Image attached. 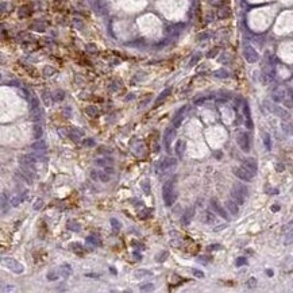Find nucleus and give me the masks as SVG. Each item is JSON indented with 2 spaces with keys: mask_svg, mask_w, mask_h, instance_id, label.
<instances>
[{
  "mask_svg": "<svg viewBox=\"0 0 293 293\" xmlns=\"http://www.w3.org/2000/svg\"><path fill=\"white\" fill-rule=\"evenodd\" d=\"M174 184H176V178H170L169 181H166L163 184L162 197H163V203H165L166 207H172L173 204L176 203L177 196H178Z\"/></svg>",
  "mask_w": 293,
  "mask_h": 293,
  "instance_id": "nucleus-1",
  "label": "nucleus"
},
{
  "mask_svg": "<svg viewBox=\"0 0 293 293\" xmlns=\"http://www.w3.org/2000/svg\"><path fill=\"white\" fill-rule=\"evenodd\" d=\"M236 142H238V145H239V147H240L242 151H244V153L250 151L251 141H250V134H248V132L239 131V132H238V135H236Z\"/></svg>",
  "mask_w": 293,
  "mask_h": 293,
  "instance_id": "nucleus-2",
  "label": "nucleus"
},
{
  "mask_svg": "<svg viewBox=\"0 0 293 293\" xmlns=\"http://www.w3.org/2000/svg\"><path fill=\"white\" fill-rule=\"evenodd\" d=\"M176 165H177V159L176 158L166 157V158H163L162 161L158 163V166H157V172H158L159 174H162L163 172H168L169 169L176 168Z\"/></svg>",
  "mask_w": 293,
  "mask_h": 293,
  "instance_id": "nucleus-3",
  "label": "nucleus"
},
{
  "mask_svg": "<svg viewBox=\"0 0 293 293\" xmlns=\"http://www.w3.org/2000/svg\"><path fill=\"white\" fill-rule=\"evenodd\" d=\"M2 262L4 266H7L10 269V270H12L14 273H23V270H25V268H23V265L20 264V262L12 260V258H2Z\"/></svg>",
  "mask_w": 293,
  "mask_h": 293,
  "instance_id": "nucleus-4",
  "label": "nucleus"
},
{
  "mask_svg": "<svg viewBox=\"0 0 293 293\" xmlns=\"http://www.w3.org/2000/svg\"><path fill=\"white\" fill-rule=\"evenodd\" d=\"M234 174L238 177L239 180L242 181H246V182H251L253 181V177H254V173H251L250 170H247L244 166H240V168H234Z\"/></svg>",
  "mask_w": 293,
  "mask_h": 293,
  "instance_id": "nucleus-5",
  "label": "nucleus"
},
{
  "mask_svg": "<svg viewBox=\"0 0 293 293\" xmlns=\"http://www.w3.org/2000/svg\"><path fill=\"white\" fill-rule=\"evenodd\" d=\"M176 137V127H168L165 130V134H163V145L168 151H170V145H172V141Z\"/></svg>",
  "mask_w": 293,
  "mask_h": 293,
  "instance_id": "nucleus-6",
  "label": "nucleus"
},
{
  "mask_svg": "<svg viewBox=\"0 0 293 293\" xmlns=\"http://www.w3.org/2000/svg\"><path fill=\"white\" fill-rule=\"evenodd\" d=\"M209 205H211V208H212V211H215V212L217 213L219 216H221L223 219H226L228 220L230 219V216H228V213H227V211L223 208V207L219 204V201H217L216 199H212L211 200V203H209Z\"/></svg>",
  "mask_w": 293,
  "mask_h": 293,
  "instance_id": "nucleus-7",
  "label": "nucleus"
},
{
  "mask_svg": "<svg viewBox=\"0 0 293 293\" xmlns=\"http://www.w3.org/2000/svg\"><path fill=\"white\" fill-rule=\"evenodd\" d=\"M231 199H232L234 201L238 204V205H242V204H244L246 195H243L240 190H238L236 188H234V186H232V190H231Z\"/></svg>",
  "mask_w": 293,
  "mask_h": 293,
  "instance_id": "nucleus-8",
  "label": "nucleus"
},
{
  "mask_svg": "<svg viewBox=\"0 0 293 293\" xmlns=\"http://www.w3.org/2000/svg\"><path fill=\"white\" fill-rule=\"evenodd\" d=\"M114 163V158L111 157H100V158L93 159V165L100 166V168H105V166H111Z\"/></svg>",
  "mask_w": 293,
  "mask_h": 293,
  "instance_id": "nucleus-9",
  "label": "nucleus"
},
{
  "mask_svg": "<svg viewBox=\"0 0 293 293\" xmlns=\"http://www.w3.org/2000/svg\"><path fill=\"white\" fill-rule=\"evenodd\" d=\"M243 166L246 168L247 170H250L251 173H257V170H258V165H257V161L253 158H246V159H243Z\"/></svg>",
  "mask_w": 293,
  "mask_h": 293,
  "instance_id": "nucleus-10",
  "label": "nucleus"
},
{
  "mask_svg": "<svg viewBox=\"0 0 293 293\" xmlns=\"http://www.w3.org/2000/svg\"><path fill=\"white\" fill-rule=\"evenodd\" d=\"M226 208L227 211L231 213V215H234V216H236L238 215V212H239V208H238V204L234 201V200H227L226 201Z\"/></svg>",
  "mask_w": 293,
  "mask_h": 293,
  "instance_id": "nucleus-11",
  "label": "nucleus"
},
{
  "mask_svg": "<svg viewBox=\"0 0 293 293\" xmlns=\"http://www.w3.org/2000/svg\"><path fill=\"white\" fill-rule=\"evenodd\" d=\"M244 57H246V60L248 62H255V61L258 60V54L255 53V50L253 47H247V49L244 50Z\"/></svg>",
  "mask_w": 293,
  "mask_h": 293,
  "instance_id": "nucleus-12",
  "label": "nucleus"
},
{
  "mask_svg": "<svg viewBox=\"0 0 293 293\" xmlns=\"http://www.w3.org/2000/svg\"><path fill=\"white\" fill-rule=\"evenodd\" d=\"M201 220H203V223H205V224H212V223H215V215H213V212H211V211H204L201 215Z\"/></svg>",
  "mask_w": 293,
  "mask_h": 293,
  "instance_id": "nucleus-13",
  "label": "nucleus"
},
{
  "mask_svg": "<svg viewBox=\"0 0 293 293\" xmlns=\"http://www.w3.org/2000/svg\"><path fill=\"white\" fill-rule=\"evenodd\" d=\"M193 216H195V209H193V208L186 209L185 213H184V215L181 216V223L185 224V226H186V224H189V221L192 220Z\"/></svg>",
  "mask_w": 293,
  "mask_h": 293,
  "instance_id": "nucleus-14",
  "label": "nucleus"
},
{
  "mask_svg": "<svg viewBox=\"0 0 293 293\" xmlns=\"http://www.w3.org/2000/svg\"><path fill=\"white\" fill-rule=\"evenodd\" d=\"M81 135H84V131H83V130H80V128H76V127L69 128V138L73 139L74 142H78V138H80Z\"/></svg>",
  "mask_w": 293,
  "mask_h": 293,
  "instance_id": "nucleus-15",
  "label": "nucleus"
},
{
  "mask_svg": "<svg viewBox=\"0 0 293 293\" xmlns=\"http://www.w3.org/2000/svg\"><path fill=\"white\" fill-rule=\"evenodd\" d=\"M185 149H186V143L185 141H182V139H180V141H177L176 143V154L181 158L184 155V153H185Z\"/></svg>",
  "mask_w": 293,
  "mask_h": 293,
  "instance_id": "nucleus-16",
  "label": "nucleus"
},
{
  "mask_svg": "<svg viewBox=\"0 0 293 293\" xmlns=\"http://www.w3.org/2000/svg\"><path fill=\"white\" fill-rule=\"evenodd\" d=\"M244 118H246V127L248 130H251V128H253V120H251V116H250L248 104H244Z\"/></svg>",
  "mask_w": 293,
  "mask_h": 293,
  "instance_id": "nucleus-17",
  "label": "nucleus"
},
{
  "mask_svg": "<svg viewBox=\"0 0 293 293\" xmlns=\"http://www.w3.org/2000/svg\"><path fill=\"white\" fill-rule=\"evenodd\" d=\"M46 147H47V146H46V142L42 141V139H38L37 142H34V143H33V149L35 150V151H39V153H41V151H45Z\"/></svg>",
  "mask_w": 293,
  "mask_h": 293,
  "instance_id": "nucleus-18",
  "label": "nucleus"
},
{
  "mask_svg": "<svg viewBox=\"0 0 293 293\" xmlns=\"http://www.w3.org/2000/svg\"><path fill=\"white\" fill-rule=\"evenodd\" d=\"M184 111H185V107L181 108V111L177 112V115L174 116V119H173V127H176V128H177L180 124H181V122H182V116H184V114H182Z\"/></svg>",
  "mask_w": 293,
  "mask_h": 293,
  "instance_id": "nucleus-19",
  "label": "nucleus"
},
{
  "mask_svg": "<svg viewBox=\"0 0 293 293\" xmlns=\"http://www.w3.org/2000/svg\"><path fill=\"white\" fill-rule=\"evenodd\" d=\"M60 273H61L62 277H69V275L72 274V268H70L68 264L61 265V266H60Z\"/></svg>",
  "mask_w": 293,
  "mask_h": 293,
  "instance_id": "nucleus-20",
  "label": "nucleus"
},
{
  "mask_svg": "<svg viewBox=\"0 0 293 293\" xmlns=\"http://www.w3.org/2000/svg\"><path fill=\"white\" fill-rule=\"evenodd\" d=\"M85 114H87L88 116L93 118V116H96V115L99 114V110L96 107H93V105H88V107L85 108Z\"/></svg>",
  "mask_w": 293,
  "mask_h": 293,
  "instance_id": "nucleus-21",
  "label": "nucleus"
},
{
  "mask_svg": "<svg viewBox=\"0 0 293 293\" xmlns=\"http://www.w3.org/2000/svg\"><path fill=\"white\" fill-rule=\"evenodd\" d=\"M273 112L277 116H280V118H282V119H288V116L289 115L287 114V111L285 110H282V108H280V107H274L273 108Z\"/></svg>",
  "mask_w": 293,
  "mask_h": 293,
  "instance_id": "nucleus-22",
  "label": "nucleus"
},
{
  "mask_svg": "<svg viewBox=\"0 0 293 293\" xmlns=\"http://www.w3.org/2000/svg\"><path fill=\"white\" fill-rule=\"evenodd\" d=\"M33 135L35 139H39L42 137V127L39 124H34L33 126Z\"/></svg>",
  "mask_w": 293,
  "mask_h": 293,
  "instance_id": "nucleus-23",
  "label": "nucleus"
},
{
  "mask_svg": "<svg viewBox=\"0 0 293 293\" xmlns=\"http://www.w3.org/2000/svg\"><path fill=\"white\" fill-rule=\"evenodd\" d=\"M134 275H135V278H143L146 275H151V272L145 270V269H139V270H135Z\"/></svg>",
  "mask_w": 293,
  "mask_h": 293,
  "instance_id": "nucleus-24",
  "label": "nucleus"
},
{
  "mask_svg": "<svg viewBox=\"0 0 293 293\" xmlns=\"http://www.w3.org/2000/svg\"><path fill=\"white\" fill-rule=\"evenodd\" d=\"M169 93H170V88H169V89H165V91H163L162 93H161V95H159V96H158V99H157V103H155V105H159V104H162V101H163V100H165L166 97L169 96Z\"/></svg>",
  "mask_w": 293,
  "mask_h": 293,
  "instance_id": "nucleus-25",
  "label": "nucleus"
},
{
  "mask_svg": "<svg viewBox=\"0 0 293 293\" xmlns=\"http://www.w3.org/2000/svg\"><path fill=\"white\" fill-rule=\"evenodd\" d=\"M66 227L69 228V230H72V231H80V224L76 223V221H72V220L68 221Z\"/></svg>",
  "mask_w": 293,
  "mask_h": 293,
  "instance_id": "nucleus-26",
  "label": "nucleus"
},
{
  "mask_svg": "<svg viewBox=\"0 0 293 293\" xmlns=\"http://www.w3.org/2000/svg\"><path fill=\"white\" fill-rule=\"evenodd\" d=\"M99 180L103 181V182H110L111 181V177H110L108 173H105V172H99Z\"/></svg>",
  "mask_w": 293,
  "mask_h": 293,
  "instance_id": "nucleus-27",
  "label": "nucleus"
},
{
  "mask_svg": "<svg viewBox=\"0 0 293 293\" xmlns=\"http://www.w3.org/2000/svg\"><path fill=\"white\" fill-rule=\"evenodd\" d=\"M264 143H265V149L270 150L272 149V139L269 134H264Z\"/></svg>",
  "mask_w": 293,
  "mask_h": 293,
  "instance_id": "nucleus-28",
  "label": "nucleus"
},
{
  "mask_svg": "<svg viewBox=\"0 0 293 293\" xmlns=\"http://www.w3.org/2000/svg\"><path fill=\"white\" fill-rule=\"evenodd\" d=\"M141 292H153L154 291V285L153 284H143V285H141Z\"/></svg>",
  "mask_w": 293,
  "mask_h": 293,
  "instance_id": "nucleus-29",
  "label": "nucleus"
},
{
  "mask_svg": "<svg viewBox=\"0 0 293 293\" xmlns=\"http://www.w3.org/2000/svg\"><path fill=\"white\" fill-rule=\"evenodd\" d=\"M168 251H162V253H159L158 255H155V261H158V262H163L168 258Z\"/></svg>",
  "mask_w": 293,
  "mask_h": 293,
  "instance_id": "nucleus-30",
  "label": "nucleus"
},
{
  "mask_svg": "<svg viewBox=\"0 0 293 293\" xmlns=\"http://www.w3.org/2000/svg\"><path fill=\"white\" fill-rule=\"evenodd\" d=\"M87 242H88V243H91V244H93V246H100V240H99L96 236H88Z\"/></svg>",
  "mask_w": 293,
  "mask_h": 293,
  "instance_id": "nucleus-31",
  "label": "nucleus"
},
{
  "mask_svg": "<svg viewBox=\"0 0 293 293\" xmlns=\"http://www.w3.org/2000/svg\"><path fill=\"white\" fill-rule=\"evenodd\" d=\"M70 248H73V250L78 251V255H83V254H81V253H83V246H81L80 243H77V242H74V243L70 244Z\"/></svg>",
  "mask_w": 293,
  "mask_h": 293,
  "instance_id": "nucleus-32",
  "label": "nucleus"
},
{
  "mask_svg": "<svg viewBox=\"0 0 293 293\" xmlns=\"http://www.w3.org/2000/svg\"><path fill=\"white\" fill-rule=\"evenodd\" d=\"M83 146H85V147H92V146H95V141L92 138H85V139H83Z\"/></svg>",
  "mask_w": 293,
  "mask_h": 293,
  "instance_id": "nucleus-33",
  "label": "nucleus"
},
{
  "mask_svg": "<svg viewBox=\"0 0 293 293\" xmlns=\"http://www.w3.org/2000/svg\"><path fill=\"white\" fill-rule=\"evenodd\" d=\"M234 188H236L238 190H240V192L243 193V195H246V196H247L248 190H247V188H246V186H244V185H242V184H235V185H234Z\"/></svg>",
  "mask_w": 293,
  "mask_h": 293,
  "instance_id": "nucleus-34",
  "label": "nucleus"
},
{
  "mask_svg": "<svg viewBox=\"0 0 293 293\" xmlns=\"http://www.w3.org/2000/svg\"><path fill=\"white\" fill-rule=\"evenodd\" d=\"M20 201H22V197H20V196H14L11 199V205L12 207H18L20 204Z\"/></svg>",
  "mask_w": 293,
  "mask_h": 293,
  "instance_id": "nucleus-35",
  "label": "nucleus"
},
{
  "mask_svg": "<svg viewBox=\"0 0 293 293\" xmlns=\"http://www.w3.org/2000/svg\"><path fill=\"white\" fill-rule=\"evenodd\" d=\"M47 280H49V281H56V280H58V275H57V273H56V272H54V270H52V272H49V273H47Z\"/></svg>",
  "mask_w": 293,
  "mask_h": 293,
  "instance_id": "nucleus-36",
  "label": "nucleus"
},
{
  "mask_svg": "<svg viewBox=\"0 0 293 293\" xmlns=\"http://www.w3.org/2000/svg\"><path fill=\"white\" fill-rule=\"evenodd\" d=\"M190 273L195 275V277H197V278H203L204 277V273L201 270H199V269H190Z\"/></svg>",
  "mask_w": 293,
  "mask_h": 293,
  "instance_id": "nucleus-37",
  "label": "nucleus"
},
{
  "mask_svg": "<svg viewBox=\"0 0 293 293\" xmlns=\"http://www.w3.org/2000/svg\"><path fill=\"white\" fill-rule=\"evenodd\" d=\"M282 130L287 132V134H293V126L288 124V123H284L282 124Z\"/></svg>",
  "mask_w": 293,
  "mask_h": 293,
  "instance_id": "nucleus-38",
  "label": "nucleus"
},
{
  "mask_svg": "<svg viewBox=\"0 0 293 293\" xmlns=\"http://www.w3.org/2000/svg\"><path fill=\"white\" fill-rule=\"evenodd\" d=\"M141 185H142V188H143V192L146 193V195H149V193H150V185H149V181H147V180L142 181Z\"/></svg>",
  "mask_w": 293,
  "mask_h": 293,
  "instance_id": "nucleus-39",
  "label": "nucleus"
},
{
  "mask_svg": "<svg viewBox=\"0 0 293 293\" xmlns=\"http://www.w3.org/2000/svg\"><path fill=\"white\" fill-rule=\"evenodd\" d=\"M111 224H112V227H114V230L115 231H119L122 228V224L119 223V221L116 219H111Z\"/></svg>",
  "mask_w": 293,
  "mask_h": 293,
  "instance_id": "nucleus-40",
  "label": "nucleus"
},
{
  "mask_svg": "<svg viewBox=\"0 0 293 293\" xmlns=\"http://www.w3.org/2000/svg\"><path fill=\"white\" fill-rule=\"evenodd\" d=\"M246 264H247V261H246V258H243V257L236 258V261H235V265H236V266H243V265H246Z\"/></svg>",
  "mask_w": 293,
  "mask_h": 293,
  "instance_id": "nucleus-41",
  "label": "nucleus"
},
{
  "mask_svg": "<svg viewBox=\"0 0 293 293\" xmlns=\"http://www.w3.org/2000/svg\"><path fill=\"white\" fill-rule=\"evenodd\" d=\"M42 100H43V103H45L46 105H50V104H52V97H50L47 93H43V95H42Z\"/></svg>",
  "mask_w": 293,
  "mask_h": 293,
  "instance_id": "nucleus-42",
  "label": "nucleus"
},
{
  "mask_svg": "<svg viewBox=\"0 0 293 293\" xmlns=\"http://www.w3.org/2000/svg\"><path fill=\"white\" fill-rule=\"evenodd\" d=\"M58 134L61 137H69V128H65V127L58 128Z\"/></svg>",
  "mask_w": 293,
  "mask_h": 293,
  "instance_id": "nucleus-43",
  "label": "nucleus"
},
{
  "mask_svg": "<svg viewBox=\"0 0 293 293\" xmlns=\"http://www.w3.org/2000/svg\"><path fill=\"white\" fill-rule=\"evenodd\" d=\"M64 99V92L62 91H57L56 93H54V100L56 101H60Z\"/></svg>",
  "mask_w": 293,
  "mask_h": 293,
  "instance_id": "nucleus-44",
  "label": "nucleus"
},
{
  "mask_svg": "<svg viewBox=\"0 0 293 293\" xmlns=\"http://www.w3.org/2000/svg\"><path fill=\"white\" fill-rule=\"evenodd\" d=\"M293 242V230L289 231V234L287 235V238H285V244H291Z\"/></svg>",
  "mask_w": 293,
  "mask_h": 293,
  "instance_id": "nucleus-45",
  "label": "nucleus"
},
{
  "mask_svg": "<svg viewBox=\"0 0 293 293\" xmlns=\"http://www.w3.org/2000/svg\"><path fill=\"white\" fill-rule=\"evenodd\" d=\"M42 207H43V200H37V201H35V204H34V207H33V208L34 209H35V211H38V209H41V208H42Z\"/></svg>",
  "mask_w": 293,
  "mask_h": 293,
  "instance_id": "nucleus-46",
  "label": "nucleus"
},
{
  "mask_svg": "<svg viewBox=\"0 0 293 293\" xmlns=\"http://www.w3.org/2000/svg\"><path fill=\"white\" fill-rule=\"evenodd\" d=\"M246 285H247V288L253 289V288H255V285H257V281H255V278H250V280L246 282Z\"/></svg>",
  "mask_w": 293,
  "mask_h": 293,
  "instance_id": "nucleus-47",
  "label": "nucleus"
},
{
  "mask_svg": "<svg viewBox=\"0 0 293 293\" xmlns=\"http://www.w3.org/2000/svg\"><path fill=\"white\" fill-rule=\"evenodd\" d=\"M209 261H211L209 257H204V255H201V257H197V262H201V264H208Z\"/></svg>",
  "mask_w": 293,
  "mask_h": 293,
  "instance_id": "nucleus-48",
  "label": "nucleus"
},
{
  "mask_svg": "<svg viewBox=\"0 0 293 293\" xmlns=\"http://www.w3.org/2000/svg\"><path fill=\"white\" fill-rule=\"evenodd\" d=\"M2 212L6 213V195L2 193Z\"/></svg>",
  "mask_w": 293,
  "mask_h": 293,
  "instance_id": "nucleus-49",
  "label": "nucleus"
},
{
  "mask_svg": "<svg viewBox=\"0 0 293 293\" xmlns=\"http://www.w3.org/2000/svg\"><path fill=\"white\" fill-rule=\"evenodd\" d=\"M104 172L108 173V174H112V173H115V169L111 168V166H105V168H104Z\"/></svg>",
  "mask_w": 293,
  "mask_h": 293,
  "instance_id": "nucleus-50",
  "label": "nucleus"
},
{
  "mask_svg": "<svg viewBox=\"0 0 293 293\" xmlns=\"http://www.w3.org/2000/svg\"><path fill=\"white\" fill-rule=\"evenodd\" d=\"M275 170H277V172H284V165H282V163L275 165Z\"/></svg>",
  "mask_w": 293,
  "mask_h": 293,
  "instance_id": "nucleus-51",
  "label": "nucleus"
},
{
  "mask_svg": "<svg viewBox=\"0 0 293 293\" xmlns=\"http://www.w3.org/2000/svg\"><path fill=\"white\" fill-rule=\"evenodd\" d=\"M99 151H100V153H111L112 150L111 149H105V147H100V149H99Z\"/></svg>",
  "mask_w": 293,
  "mask_h": 293,
  "instance_id": "nucleus-52",
  "label": "nucleus"
},
{
  "mask_svg": "<svg viewBox=\"0 0 293 293\" xmlns=\"http://www.w3.org/2000/svg\"><path fill=\"white\" fill-rule=\"evenodd\" d=\"M219 248H221V246H219V244H215V246H209L208 250H219Z\"/></svg>",
  "mask_w": 293,
  "mask_h": 293,
  "instance_id": "nucleus-53",
  "label": "nucleus"
},
{
  "mask_svg": "<svg viewBox=\"0 0 293 293\" xmlns=\"http://www.w3.org/2000/svg\"><path fill=\"white\" fill-rule=\"evenodd\" d=\"M215 76H219V77H226V76H227V73H226V72H216V73H215Z\"/></svg>",
  "mask_w": 293,
  "mask_h": 293,
  "instance_id": "nucleus-54",
  "label": "nucleus"
},
{
  "mask_svg": "<svg viewBox=\"0 0 293 293\" xmlns=\"http://www.w3.org/2000/svg\"><path fill=\"white\" fill-rule=\"evenodd\" d=\"M278 209H280V205H277V204H274V205H272V211H273V212H277Z\"/></svg>",
  "mask_w": 293,
  "mask_h": 293,
  "instance_id": "nucleus-55",
  "label": "nucleus"
},
{
  "mask_svg": "<svg viewBox=\"0 0 293 293\" xmlns=\"http://www.w3.org/2000/svg\"><path fill=\"white\" fill-rule=\"evenodd\" d=\"M87 277H95V278H99V274L96 273H88V274H85Z\"/></svg>",
  "mask_w": 293,
  "mask_h": 293,
  "instance_id": "nucleus-56",
  "label": "nucleus"
},
{
  "mask_svg": "<svg viewBox=\"0 0 293 293\" xmlns=\"http://www.w3.org/2000/svg\"><path fill=\"white\" fill-rule=\"evenodd\" d=\"M266 274L269 275V277H273V270H272V269H268V270H266Z\"/></svg>",
  "mask_w": 293,
  "mask_h": 293,
  "instance_id": "nucleus-57",
  "label": "nucleus"
}]
</instances>
